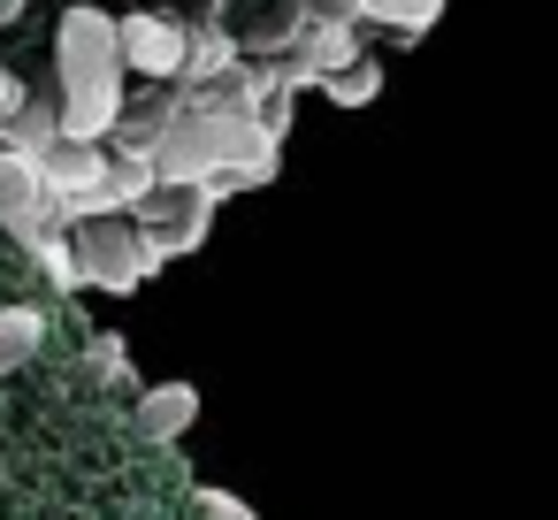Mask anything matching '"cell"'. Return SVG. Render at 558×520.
Wrapping results in <instances>:
<instances>
[{"label":"cell","instance_id":"1","mask_svg":"<svg viewBox=\"0 0 558 520\" xmlns=\"http://www.w3.org/2000/svg\"><path fill=\"white\" fill-rule=\"evenodd\" d=\"M116 146L108 154H146L154 161V184H192V192H253V184H276L283 169V146L222 93V85H169V100L123 116L108 131Z\"/></svg>","mask_w":558,"mask_h":520},{"label":"cell","instance_id":"2","mask_svg":"<svg viewBox=\"0 0 558 520\" xmlns=\"http://www.w3.org/2000/svg\"><path fill=\"white\" fill-rule=\"evenodd\" d=\"M54 131L62 146H108L123 123V62H116V16L100 0H77L54 32Z\"/></svg>","mask_w":558,"mask_h":520},{"label":"cell","instance_id":"3","mask_svg":"<svg viewBox=\"0 0 558 520\" xmlns=\"http://www.w3.org/2000/svg\"><path fill=\"white\" fill-rule=\"evenodd\" d=\"M70 261H77V283H93V291H138V283L161 268L154 245L131 230V215L77 222V230H70Z\"/></svg>","mask_w":558,"mask_h":520},{"label":"cell","instance_id":"4","mask_svg":"<svg viewBox=\"0 0 558 520\" xmlns=\"http://www.w3.org/2000/svg\"><path fill=\"white\" fill-rule=\"evenodd\" d=\"M215 192H192V184H154L138 207H131V230L154 245V261H177V253H199L207 230H215Z\"/></svg>","mask_w":558,"mask_h":520},{"label":"cell","instance_id":"5","mask_svg":"<svg viewBox=\"0 0 558 520\" xmlns=\"http://www.w3.org/2000/svg\"><path fill=\"white\" fill-rule=\"evenodd\" d=\"M184 47H192V32H184V16H169V9H131V16H116V62H123V77L177 85Z\"/></svg>","mask_w":558,"mask_h":520},{"label":"cell","instance_id":"6","mask_svg":"<svg viewBox=\"0 0 558 520\" xmlns=\"http://www.w3.org/2000/svg\"><path fill=\"white\" fill-rule=\"evenodd\" d=\"M192 421H199V383H154V390H138V436L177 444Z\"/></svg>","mask_w":558,"mask_h":520},{"label":"cell","instance_id":"7","mask_svg":"<svg viewBox=\"0 0 558 520\" xmlns=\"http://www.w3.org/2000/svg\"><path fill=\"white\" fill-rule=\"evenodd\" d=\"M47 344V314L39 306H0V375H16L24 360H39Z\"/></svg>","mask_w":558,"mask_h":520},{"label":"cell","instance_id":"8","mask_svg":"<svg viewBox=\"0 0 558 520\" xmlns=\"http://www.w3.org/2000/svg\"><path fill=\"white\" fill-rule=\"evenodd\" d=\"M444 16V0H360V24H383L390 39H421Z\"/></svg>","mask_w":558,"mask_h":520},{"label":"cell","instance_id":"9","mask_svg":"<svg viewBox=\"0 0 558 520\" xmlns=\"http://www.w3.org/2000/svg\"><path fill=\"white\" fill-rule=\"evenodd\" d=\"M322 93H329L337 108H367V100L383 93V62H375V55H360L352 70H337V77H322Z\"/></svg>","mask_w":558,"mask_h":520},{"label":"cell","instance_id":"10","mask_svg":"<svg viewBox=\"0 0 558 520\" xmlns=\"http://www.w3.org/2000/svg\"><path fill=\"white\" fill-rule=\"evenodd\" d=\"M93 375H100V383H116V375H123V337H116V329H100V337H93Z\"/></svg>","mask_w":558,"mask_h":520},{"label":"cell","instance_id":"11","mask_svg":"<svg viewBox=\"0 0 558 520\" xmlns=\"http://www.w3.org/2000/svg\"><path fill=\"white\" fill-rule=\"evenodd\" d=\"M192 505H199V512H207V520H260V512H253V505H238V497H230V489H199V497H192Z\"/></svg>","mask_w":558,"mask_h":520},{"label":"cell","instance_id":"12","mask_svg":"<svg viewBox=\"0 0 558 520\" xmlns=\"http://www.w3.org/2000/svg\"><path fill=\"white\" fill-rule=\"evenodd\" d=\"M24 100H32V93H24V85H16V77H9V70H0V131H9V116H16V108H24Z\"/></svg>","mask_w":558,"mask_h":520},{"label":"cell","instance_id":"13","mask_svg":"<svg viewBox=\"0 0 558 520\" xmlns=\"http://www.w3.org/2000/svg\"><path fill=\"white\" fill-rule=\"evenodd\" d=\"M24 9H32V0H0V32H9V24H16Z\"/></svg>","mask_w":558,"mask_h":520}]
</instances>
